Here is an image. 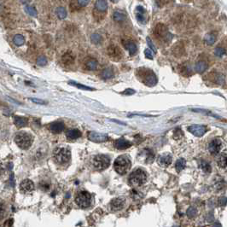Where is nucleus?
<instances>
[{
	"label": "nucleus",
	"mask_w": 227,
	"mask_h": 227,
	"mask_svg": "<svg viewBox=\"0 0 227 227\" xmlns=\"http://www.w3.org/2000/svg\"><path fill=\"white\" fill-rule=\"evenodd\" d=\"M137 76L145 85L152 87L157 84V77L155 73L149 68H139L137 70Z\"/></svg>",
	"instance_id": "f257e3e1"
},
{
	"label": "nucleus",
	"mask_w": 227,
	"mask_h": 227,
	"mask_svg": "<svg viewBox=\"0 0 227 227\" xmlns=\"http://www.w3.org/2000/svg\"><path fill=\"white\" fill-rule=\"evenodd\" d=\"M53 158L59 165H65L71 159V152L66 147H57L54 150Z\"/></svg>",
	"instance_id": "f03ea898"
},
{
	"label": "nucleus",
	"mask_w": 227,
	"mask_h": 227,
	"mask_svg": "<svg viewBox=\"0 0 227 227\" xmlns=\"http://www.w3.org/2000/svg\"><path fill=\"white\" fill-rule=\"evenodd\" d=\"M131 165V161L128 156L120 155L114 161V170L116 171V173H118L120 175H123L129 171Z\"/></svg>",
	"instance_id": "7ed1b4c3"
},
{
	"label": "nucleus",
	"mask_w": 227,
	"mask_h": 227,
	"mask_svg": "<svg viewBox=\"0 0 227 227\" xmlns=\"http://www.w3.org/2000/svg\"><path fill=\"white\" fill-rule=\"evenodd\" d=\"M129 184L134 187L142 186L143 184H145L147 179V174L146 172L143 171L141 168H137L134 170L129 176Z\"/></svg>",
	"instance_id": "20e7f679"
},
{
	"label": "nucleus",
	"mask_w": 227,
	"mask_h": 227,
	"mask_svg": "<svg viewBox=\"0 0 227 227\" xmlns=\"http://www.w3.org/2000/svg\"><path fill=\"white\" fill-rule=\"evenodd\" d=\"M33 141V136L26 131H20L15 137V142L22 149H27L32 145Z\"/></svg>",
	"instance_id": "39448f33"
},
{
	"label": "nucleus",
	"mask_w": 227,
	"mask_h": 227,
	"mask_svg": "<svg viewBox=\"0 0 227 227\" xmlns=\"http://www.w3.org/2000/svg\"><path fill=\"white\" fill-rule=\"evenodd\" d=\"M154 33L156 39H160L161 41L168 43L172 40L173 39V34L169 32V30L167 28L166 25L162 23H158L155 26V29H154Z\"/></svg>",
	"instance_id": "423d86ee"
},
{
	"label": "nucleus",
	"mask_w": 227,
	"mask_h": 227,
	"mask_svg": "<svg viewBox=\"0 0 227 227\" xmlns=\"http://www.w3.org/2000/svg\"><path fill=\"white\" fill-rule=\"evenodd\" d=\"M109 158L104 155H97L92 160V165L97 171H102L105 170L109 166Z\"/></svg>",
	"instance_id": "0eeeda50"
},
{
	"label": "nucleus",
	"mask_w": 227,
	"mask_h": 227,
	"mask_svg": "<svg viewBox=\"0 0 227 227\" xmlns=\"http://www.w3.org/2000/svg\"><path fill=\"white\" fill-rule=\"evenodd\" d=\"M91 202V197L87 191H79L75 197V203L82 208H88Z\"/></svg>",
	"instance_id": "6e6552de"
},
{
	"label": "nucleus",
	"mask_w": 227,
	"mask_h": 227,
	"mask_svg": "<svg viewBox=\"0 0 227 227\" xmlns=\"http://www.w3.org/2000/svg\"><path fill=\"white\" fill-rule=\"evenodd\" d=\"M207 126L203 125H191L188 127V131L197 137H203L207 132Z\"/></svg>",
	"instance_id": "1a4fd4ad"
},
{
	"label": "nucleus",
	"mask_w": 227,
	"mask_h": 227,
	"mask_svg": "<svg viewBox=\"0 0 227 227\" xmlns=\"http://www.w3.org/2000/svg\"><path fill=\"white\" fill-rule=\"evenodd\" d=\"M88 138L91 141L95 142V143H102V142H106L108 137L106 134H102L99 132H96V131H91L88 134Z\"/></svg>",
	"instance_id": "9d476101"
},
{
	"label": "nucleus",
	"mask_w": 227,
	"mask_h": 227,
	"mask_svg": "<svg viewBox=\"0 0 227 227\" xmlns=\"http://www.w3.org/2000/svg\"><path fill=\"white\" fill-rule=\"evenodd\" d=\"M221 144L222 143L220 138H215L214 140H212L208 145V150L210 154L213 155H218L220 151Z\"/></svg>",
	"instance_id": "9b49d317"
},
{
	"label": "nucleus",
	"mask_w": 227,
	"mask_h": 227,
	"mask_svg": "<svg viewBox=\"0 0 227 227\" xmlns=\"http://www.w3.org/2000/svg\"><path fill=\"white\" fill-rule=\"evenodd\" d=\"M125 200L122 197H117L110 202V208L113 211H119L125 207Z\"/></svg>",
	"instance_id": "f8f14e48"
},
{
	"label": "nucleus",
	"mask_w": 227,
	"mask_h": 227,
	"mask_svg": "<svg viewBox=\"0 0 227 227\" xmlns=\"http://www.w3.org/2000/svg\"><path fill=\"white\" fill-rule=\"evenodd\" d=\"M34 190V184L30 179H24L20 185V191L22 193H31Z\"/></svg>",
	"instance_id": "ddd939ff"
},
{
	"label": "nucleus",
	"mask_w": 227,
	"mask_h": 227,
	"mask_svg": "<svg viewBox=\"0 0 227 227\" xmlns=\"http://www.w3.org/2000/svg\"><path fill=\"white\" fill-rule=\"evenodd\" d=\"M173 161V157L170 154H163L161 155L157 159L158 165L161 167H167L169 165H171Z\"/></svg>",
	"instance_id": "4468645a"
},
{
	"label": "nucleus",
	"mask_w": 227,
	"mask_h": 227,
	"mask_svg": "<svg viewBox=\"0 0 227 227\" xmlns=\"http://www.w3.org/2000/svg\"><path fill=\"white\" fill-rule=\"evenodd\" d=\"M131 143L124 137H120L114 142V147L118 149H126L131 147Z\"/></svg>",
	"instance_id": "2eb2a0df"
},
{
	"label": "nucleus",
	"mask_w": 227,
	"mask_h": 227,
	"mask_svg": "<svg viewBox=\"0 0 227 227\" xmlns=\"http://www.w3.org/2000/svg\"><path fill=\"white\" fill-rule=\"evenodd\" d=\"M108 54L114 59H119L122 56V52L118 46L111 45L108 49Z\"/></svg>",
	"instance_id": "dca6fc26"
},
{
	"label": "nucleus",
	"mask_w": 227,
	"mask_h": 227,
	"mask_svg": "<svg viewBox=\"0 0 227 227\" xmlns=\"http://www.w3.org/2000/svg\"><path fill=\"white\" fill-rule=\"evenodd\" d=\"M136 17L137 20L142 24L146 23V11L143 6L138 5L136 9Z\"/></svg>",
	"instance_id": "f3484780"
},
{
	"label": "nucleus",
	"mask_w": 227,
	"mask_h": 227,
	"mask_svg": "<svg viewBox=\"0 0 227 227\" xmlns=\"http://www.w3.org/2000/svg\"><path fill=\"white\" fill-rule=\"evenodd\" d=\"M64 128H65L64 123L62 122V121L53 122L49 126L50 131H51V132H53V133H60V132H62V131L64 130Z\"/></svg>",
	"instance_id": "a211bd4d"
},
{
	"label": "nucleus",
	"mask_w": 227,
	"mask_h": 227,
	"mask_svg": "<svg viewBox=\"0 0 227 227\" xmlns=\"http://www.w3.org/2000/svg\"><path fill=\"white\" fill-rule=\"evenodd\" d=\"M123 45L125 46V48L129 51V53L131 54V56L135 55L137 51V47L136 45V44L131 40H123Z\"/></svg>",
	"instance_id": "6ab92c4d"
},
{
	"label": "nucleus",
	"mask_w": 227,
	"mask_h": 227,
	"mask_svg": "<svg viewBox=\"0 0 227 227\" xmlns=\"http://www.w3.org/2000/svg\"><path fill=\"white\" fill-rule=\"evenodd\" d=\"M81 131L78 129H70L66 132V136L68 139L73 140V139H77L79 137H81Z\"/></svg>",
	"instance_id": "aec40b11"
},
{
	"label": "nucleus",
	"mask_w": 227,
	"mask_h": 227,
	"mask_svg": "<svg viewBox=\"0 0 227 227\" xmlns=\"http://www.w3.org/2000/svg\"><path fill=\"white\" fill-rule=\"evenodd\" d=\"M195 71L197 72V73H203L204 72L207 70L208 68V64L206 62H203V61H199L197 62L195 65Z\"/></svg>",
	"instance_id": "412c9836"
},
{
	"label": "nucleus",
	"mask_w": 227,
	"mask_h": 227,
	"mask_svg": "<svg viewBox=\"0 0 227 227\" xmlns=\"http://www.w3.org/2000/svg\"><path fill=\"white\" fill-rule=\"evenodd\" d=\"M96 10L100 12H105L108 9V3L106 0H96L95 3Z\"/></svg>",
	"instance_id": "4be33fe9"
},
{
	"label": "nucleus",
	"mask_w": 227,
	"mask_h": 227,
	"mask_svg": "<svg viewBox=\"0 0 227 227\" xmlns=\"http://www.w3.org/2000/svg\"><path fill=\"white\" fill-rule=\"evenodd\" d=\"M27 119L26 117H21V116H15L14 117V122L15 125L17 127H24L27 125Z\"/></svg>",
	"instance_id": "5701e85b"
},
{
	"label": "nucleus",
	"mask_w": 227,
	"mask_h": 227,
	"mask_svg": "<svg viewBox=\"0 0 227 227\" xmlns=\"http://www.w3.org/2000/svg\"><path fill=\"white\" fill-rule=\"evenodd\" d=\"M126 18V16L124 12L119 11V10H116L114 12L113 14V19L115 22H124Z\"/></svg>",
	"instance_id": "b1692460"
},
{
	"label": "nucleus",
	"mask_w": 227,
	"mask_h": 227,
	"mask_svg": "<svg viewBox=\"0 0 227 227\" xmlns=\"http://www.w3.org/2000/svg\"><path fill=\"white\" fill-rule=\"evenodd\" d=\"M114 76V71L112 68H105L103 69L101 73V77L102 79H111V78Z\"/></svg>",
	"instance_id": "393cba45"
},
{
	"label": "nucleus",
	"mask_w": 227,
	"mask_h": 227,
	"mask_svg": "<svg viewBox=\"0 0 227 227\" xmlns=\"http://www.w3.org/2000/svg\"><path fill=\"white\" fill-rule=\"evenodd\" d=\"M199 167L203 170L204 173H211V166H210V164H209L208 161H200V164H199Z\"/></svg>",
	"instance_id": "a878e982"
},
{
	"label": "nucleus",
	"mask_w": 227,
	"mask_h": 227,
	"mask_svg": "<svg viewBox=\"0 0 227 227\" xmlns=\"http://www.w3.org/2000/svg\"><path fill=\"white\" fill-rule=\"evenodd\" d=\"M217 163H218V166L221 168H226L227 167V155L223 154L221 155L218 160H217Z\"/></svg>",
	"instance_id": "bb28decb"
},
{
	"label": "nucleus",
	"mask_w": 227,
	"mask_h": 227,
	"mask_svg": "<svg viewBox=\"0 0 227 227\" xmlns=\"http://www.w3.org/2000/svg\"><path fill=\"white\" fill-rule=\"evenodd\" d=\"M186 167V161H185L184 158H181L177 161L176 164H175V168H176V171L177 172H181L182 170H184Z\"/></svg>",
	"instance_id": "cd10ccee"
},
{
	"label": "nucleus",
	"mask_w": 227,
	"mask_h": 227,
	"mask_svg": "<svg viewBox=\"0 0 227 227\" xmlns=\"http://www.w3.org/2000/svg\"><path fill=\"white\" fill-rule=\"evenodd\" d=\"M216 40V36L214 33H208L204 38V41L208 45H213Z\"/></svg>",
	"instance_id": "c85d7f7f"
},
{
	"label": "nucleus",
	"mask_w": 227,
	"mask_h": 227,
	"mask_svg": "<svg viewBox=\"0 0 227 227\" xmlns=\"http://www.w3.org/2000/svg\"><path fill=\"white\" fill-rule=\"evenodd\" d=\"M13 42L16 45L21 46L25 43V38L22 34H16L13 39Z\"/></svg>",
	"instance_id": "c756f323"
},
{
	"label": "nucleus",
	"mask_w": 227,
	"mask_h": 227,
	"mask_svg": "<svg viewBox=\"0 0 227 227\" xmlns=\"http://www.w3.org/2000/svg\"><path fill=\"white\" fill-rule=\"evenodd\" d=\"M97 66H98L97 61L95 59H91L87 61V62H86V68L89 70H95L97 68Z\"/></svg>",
	"instance_id": "7c9ffc66"
},
{
	"label": "nucleus",
	"mask_w": 227,
	"mask_h": 227,
	"mask_svg": "<svg viewBox=\"0 0 227 227\" xmlns=\"http://www.w3.org/2000/svg\"><path fill=\"white\" fill-rule=\"evenodd\" d=\"M56 13L58 18L61 20H63L67 17V11H66L65 8H63V7H58L56 10Z\"/></svg>",
	"instance_id": "2f4dec72"
},
{
	"label": "nucleus",
	"mask_w": 227,
	"mask_h": 227,
	"mask_svg": "<svg viewBox=\"0 0 227 227\" xmlns=\"http://www.w3.org/2000/svg\"><path fill=\"white\" fill-rule=\"evenodd\" d=\"M144 155H144V157H145V162L149 163V162L153 161L155 155H154V153H153L151 150L146 149V150L144 151Z\"/></svg>",
	"instance_id": "473e14b6"
},
{
	"label": "nucleus",
	"mask_w": 227,
	"mask_h": 227,
	"mask_svg": "<svg viewBox=\"0 0 227 227\" xmlns=\"http://www.w3.org/2000/svg\"><path fill=\"white\" fill-rule=\"evenodd\" d=\"M69 85H73L75 87H77L79 89L85 90V91H94V88H91V87H89V86H86V85H81V84L76 83V82H73V81H69Z\"/></svg>",
	"instance_id": "72a5a7b5"
},
{
	"label": "nucleus",
	"mask_w": 227,
	"mask_h": 227,
	"mask_svg": "<svg viewBox=\"0 0 227 227\" xmlns=\"http://www.w3.org/2000/svg\"><path fill=\"white\" fill-rule=\"evenodd\" d=\"M25 11L27 12L28 15L32 16H34V17H36L37 15H38V12L36 10V9L33 6H26L25 7Z\"/></svg>",
	"instance_id": "f704fd0d"
},
{
	"label": "nucleus",
	"mask_w": 227,
	"mask_h": 227,
	"mask_svg": "<svg viewBox=\"0 0 227 227\" xmlns=\"http://www.w3.org/2000/svg\"><path fill=\"white\" fill-rule=\"evenodd\" d=\"M91 40L93 44L95 45H98L102 42V37L100 34L98 33H93L92 35L91 36Z\"/></svg>",
	"instance_id": "c9c22d12"
},
{
	"label": "nucleus",
	"mask_w": 227,
	"mask_h": 227,
	"mask_svg": "<svg viewBox=\"0 0 227 227\" xmlns=\"http://www.w3.org/2000/svg\"><path fill=\"white\" fill-rule=\"evenodd\" d=\"M192 111H194V112H198V113H202L204 114H208V115H211V116H214V117H216V118H218V119H220L219 116H217L216 114H214L211 113L210 111L208 110H205V109H201V108H193V109H191Z\"/></svg>",
	"instance_id": "e433bc0d"
},
{
	"label": "nucleus",
	"mask_w": 227,
	"mask_h": 227,
	"mask_svg": "<svg viewBox=\"0 0 227 227\" xmlns=\"http://www.w3.org/2000/svg\"><path fill=\"white\" fill-rule=\"evenodd\" d=\"M73 60H74L73 56H72V54L69 53H66L62 57V61L65 62L66 64H70L73 62Z\"/></svg>",
	"instance_id": "4c0bfd02"
},
{
	"label": "nucleus",
	"mask_w": 227,
	"mask_h": 227,
	"mask_svg": "<svg viewBox=\"0 0 227 227\" xmlns=\"http://www.w3.org/2000/svg\"><path fill=\"white\" fill-rule=\"evenodd\" d=\"M226 51L223 47L218 46V47H216L214 49V55L216 56L220 57V56H223L224 55H226Z\"/></svg>",
	"instance_id": "58836bf2"
},
{
	"label": "nucleus",
	"mask_w": 227,
	"mask_h": 227,
	"mask_svg": "<svg viewBox=\"0 0 227 227\" xmlns=\"http://www.w3.org/2000/svg\"><path fill=\"white\" fill-rule=\"evenodd\" d=\"M225 80H226V78H225V75L222 74V73H218L216 76H215V82L219 85H224L225 84Z\"/></svg>",
	"instance_id": "ea45409f"
},
{
	"label": "nucleus",
	"mask_w": 227,
	"mask_h": 227,
	"mask_svg": "<svg viewBox=\"0 0 227 227\" xmlns=\"http://www.w3.org/2000/svg\"><path fill=\"white\" fill-rule=\"evenodd\" d=\"M37 64L39 66H45L47 64V59L45 56H40L39 57H38L37 59Z\"/></svg>",
	"instance_id": "a19ab883"
},
{
	"label": "nucleus",
	"mask_w": 227,
	"mask_h": 227,
	"mask_svg": "<svg viewBox=\"0 0 227 227\" xmlns=\"http://www.w3.org/2000/svg\"><path fill=\"white\" fill-rule=\"evenodd\" d=\"M180 73H181L183 75H191V69H190V68H188L187 66L181 67V68H180Z\"/></svg>",
	"instance_id": "79ce46f5"
},
{
	"label": "nucleus",
	"mask_w": 227,
	"mask_h": 227,
	"mask_svg": "<svg viewBox=\"0 0 227 227\" xmlns=\"http://www.w3.org/2000/svg\"><path fill=\"white\" fill-rule=\"evenodd\" d=\"M5 213H6L5 206H4V203L0 201V220H3V219L4 218Z\"/></svg>",
	"instance_id": "37998d69"
},
{
	"label": "nucleus",
	"mask_w": 227,
	"mask_h": 227,
	"mask_svg": "<svg viewBox=\"0 0 227 227\" xmlns=\"http://www.w3.org/2000/svg\"><path fill=\"white\" fill-rule=\"evenodd\" d=\"M146 40H147V44H148V45H149V47L150 48V50H152V52L153 53H156L157 52V50H156V48L155 47V45H154V44H153V42L152 40L150 39V38L149 37H147L146 38Z\"/></svg>",
	"instance_id": "c03bdc74"
},
{
	"label": "nucleus",
	"mask_w": 227,
	"mask_h": 227,
	"mask_svg": "<svg viewBox=\"0 0 227 227\" xmlns=\"http://www.w3.org/2000/svg\"><path fill=\"white\" fill-rule=\"evenodd\" d=\"M197 214V209L195 208H193V207H191L190 208L187 210V215L190 217V218H194Z\"/></svg>",
	"instance_id": "a18cd8bd"
},
{
	"label": "nucleus",
	"mask_w": 227,
	"mask_h": 227,
	"mask_svg": "<svg viewBox=\"0 0 227 227\" xmlns=\"http://www.w3.org/2000/svg\"><path fill=\"white\" fill-rule=\"evenodd\" d=\"M144 56H145V57H146L147 59L152 60L154 58V56H153V52H152V50H151L150 49H145V50H144Z\"/></svg>",
	"instance_id": "49530a36"
},
{
	"label": "nucleus",
	"mask_w": 227,
	"mask_h": 227,
	"mask_svg": "<svg viewBox=\"0 0 227 227\" xmlns=\"http://www.w3.org/2000/svg\"><path fill=\"white\" fill-rule=\"evenodd\" d=\"M181 137H183V132L181 131V129H179V128H177L174 132H173V137L175 138V139H179Z\"/></svg>",
	"instance_id": "de8ad7c7"
},
{
	"label": "nucleus",
	"mask_w": 227,
	"mask_h": 227,
	"mask_svg": "<svg viewBox=\"0 0 227 227\" xmlns=\"http://www.w3.org/2000/svg\"><path fill=\"white\" fill-rule=\"evenodd\" d=\"M77 2L79 5L81 6V7H85L89 4L90 0H77Z\"/></svg>",
	"instance_id": "09e8293b"
},
{
	"label": "nucleus",
	"mask_w": 227,
	"mask_h": 227,
	"mask_svg": "<svg viewBox=\"0 0 227 227\" xmlns=\"http://www.w3.org/2000/svg\"><path fill=\"white\" fill-rule=\"evenodd\" d=\"M134 93H135V91L131 89V88H127V89H125V91L122 92V94H124V95H132V94H134Z\"/></svg>",
	"instance_id": "8fccbe9b"
},
{
	"label": "nucleus",
	"mask_w": 227,
	"mask_h": 227,
	"mask_svg": "<svg viewBox=\"0 0 227 227\" xmlns=\"http://www.w3.org/2000/svg\"><path fill=\"white\" fill-rule=\"evenodd\" d=\"M29 100H31L32 102H35V103H38V104H45L46 102L43 100H39V99H37V98H29Z\"/></svg>",
	"instance_id": "3c124183"
},
{
	"label": "nucleus",
	"mask_w": 227,
	"mask_h": 227,
	"mask_svg": "<svg viewBox=\"0 0 227 227\" xmlns=\"http://www.w3.org/2000/svg\"><path fill=\"white\" fill-rule=\"evenodd\" d=\"M226 203H227V198H226V197H223V198L220 199V206H225Z\"/></svg>",
	"instance_id": "603ef678"
},
{
	"label": "nucleus",
	"mask_w": 227,
	"mask_h": 227,
	"mask_svg": "<svg viewBox=\"0 0 227 227\" xmlns=\"http://www.w3.org/2000/svg\"><path fill=\"white\" fill-rule=\"evenodd\" d=\"M5 172V168L4 167V165L0 162V176H2Z\"/></svg>",
	"instance_id": "864d4df0"
},
{
	"label": "nucleus",
	"mask_w": 227,
	"mask_h": 227,
	"mask_svg": "<svg viewBox=\"0 0 227 227\" xmlns=\"http://www.w3.org/2000/svg\"><path fill=\"white\" fill-rule=\"evenodd\" d=\"M110 1H111L112 3H117V2H118L119 0H110Z\"/></svg>",
	"instance_id": "5fc2aeb1"
},
{
	"label": "nucleus",
	"mask_w": 227,
	"mask_h": 227,
	"mask_svg": "<svg viewBox=\"0 0 227 227\" xmlns=\"http://www.w3.org/2000/svg\"><path fill=\"white\" fill-rule=\"evenodd\" d=\"M214 227H220V224H215Z\"/></svg>",
	"instance_id": "6e6d98bb"
}]
</instances>
